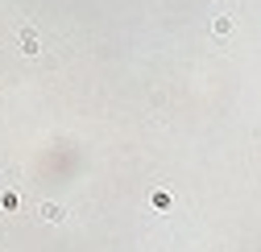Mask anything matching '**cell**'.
Masks as SVG:
<instances>
[]
</instances>
